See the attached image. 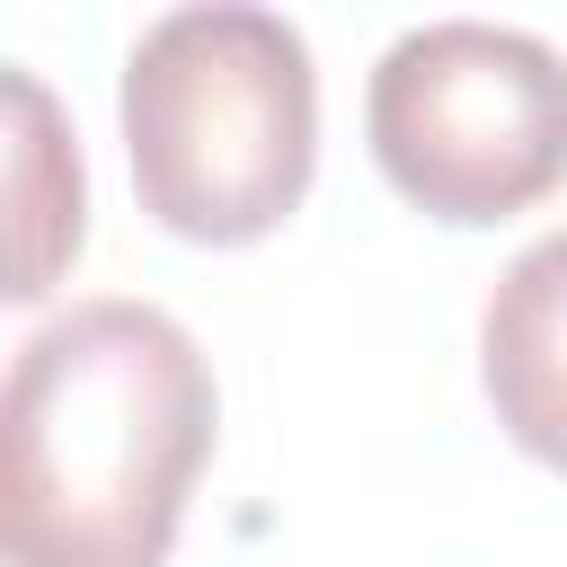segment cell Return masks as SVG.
<instances>
[{"label":"cell","mask_w":567,"mask_h":567,"mask_svg":"<svg viewBox=\"0 0 567 567\" xmlns=\"http://www.w3.org/2000/svg\"><path fill=\"white\" fill-rule=\"evenodd\" d=\"M213 425V363L168 310L106 292L44 319L0 399L9 567H168Z\"/></svg>","instance_id":"1"},{"label":"cell","mask_w":567,"mask_h":567,"mask_svg":"<svg viewBox=\"0 0 567 567\" xmlns=\"http://www.w3.org/2000/svg\"><path fill=\"white\" fill-rule=\"evenodd\" d=\"M133 195L195 248L266 239L319 168V71L292 18L248 0L168 9L124 53Z\"/></svg>","instance_id":"2"},{"label":"cell","mask_w":567,"mask_h":567,"mask_svg":"<svg viewBox=\"0 0 567 567\" xmlns=\"http://www.w3.org/2000/svg\"><path fill=\"white\" fill-rule=\"evenodd\" d=\"M381 177L434 221H505L567 186V53L532 27H408L363 89Z\"/></svg>","instance_id":"3"},{"label":"cell","mask_w":567,"mask_h":567,"mask_svg":"<svg viewBox=\"0 0 567 567\" xmlns=\"http://www.w3.org/2000/svg\"><path fill=\"white\" fill-rule=\"evenodd\" d=\"M478 381L514 452L567 478V230L532 239L478 310Z\"/></svg>","instance_id":"4"},{"label":"cell","mask_w":567,"mask_h":567,"mask_svg":"<svg viewBox=\"0 0 567 567\" xmlns=\"http://www.w3.org/2000/svg\"><path fill=\"white\" fill-rule=\"evenodd\" d=\"M9 106H18V151H9V186H18V284L9 301L53 292V266L80 248V151L62 142V115L44 97V80L9 71Z\"/></svg>","instance_id":"5"}]
</instances>
